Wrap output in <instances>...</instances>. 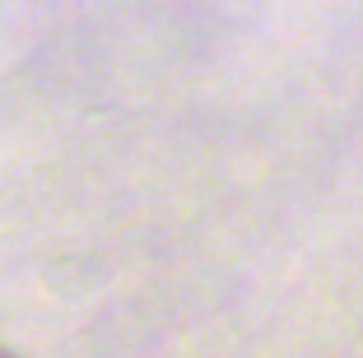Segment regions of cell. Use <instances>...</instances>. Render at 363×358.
Listing matches in <instances>:
<instances>
[{
  "label": "cell",
  "instance_id": "obj_1",
  "mask_svg": "<svg viewBox=\"0 0 363 358\" xmlns=\"http://www.w3.org/2000/svg\"><path fill=\"white\" fill-rule=\"evenodd\" d=\"M0 358H19V354H10V349H0Z\"/></svg>",
  "mask_w": 363,
  "mask_h": 358
}]
</instances>
